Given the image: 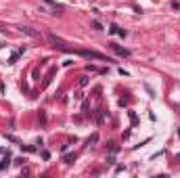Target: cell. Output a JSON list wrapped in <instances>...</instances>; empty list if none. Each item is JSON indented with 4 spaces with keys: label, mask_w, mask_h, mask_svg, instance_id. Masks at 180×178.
I'll list each match as a JSON object with an SVG mask.
<instances>
[{
    "label": "cell",
    "mask_w": 180,
    "mask_h": 178,
    "mask_svg": "<svg viewBox=\"0 0 180 178\" xmlns=\"http://www.w3.org/2000/svg\"><path fill=\"white\" fill-rule=\"evenodd\" d=\"M111 46V50H113L115 55H120V57H130L132 53L128 50V48H124V46H120V44H109Z\"/></svg>",
    "instance_id": "obj_1"
},
{
    "label": "cell",
    "mask_w": 180,
    "mask_h": 178,
    "mask_svg": "<svg viewBox=\"0 0 180 178\" xmlns=\"http://www.w3.org/2000/svg\"><path fill=\"white\" fill-rule=\"evenodd\" d=\"M19 32H23V34H27V36H32V38H36V36H38V32H36V30H32L30 25H21V27H19Z\"/></svg>",
    "instance_id": "obj_2"
},
{
    "label": "cell",
    "mask_w": 180,
    "mask_h": 178,
    "mask_svg": "<svg viewBox=\"0 0 180 178\" xmlns=\"http://www.w3.org/2000/svg\"><path fill=\"white\" fill-rule=\"evenodd\" d=\"M109 34H117V36L126 38V30H122V27H117V25H111V27H109Z\"/></svg>",
    "instance_id": "obj_3"
},
{
    "label": "cell",
    "mask_w": 180,
    "mask_h": 178,
    "mask_svg": "<svg viewBox=\"0 0 180 178\" xmlns=\"http://www.w3.org/2000/svg\"><path fill=\"white\" fill-rule=\"evenodd\" d=\"M23 53H25V46H23V48H19L17 53H13V55L9 57V63H15V61H17V59H19L21 55H23Z\"/></svg>",
    "instance_id": "obj_4"
},
{
    "label": "cell",
    "mask_w": 180,
    "mask_h": 178,
    "mask_svg": "<svg viewBox=\"0 0 180 178\" xmlns=\"http://www.w3.org/2000/svg\"><path fill=\"white\" fill-rule=\"evenodd\" d=\"M94 117H96V124H103V122H105V117H107V111H103V109H99Z\"/></svg>",
    "instance_id": "obj_5"
},
{
    "label": "cell",
    "mask_w": 180,
    "mask_h": 178,
    "mask_svg": "<svg viewBox=\"0 0 180 178\" xmlns=\"http://www.w3.org/2000/svg\"><path fill=\"white\" fill-rule=\"evenodd\" d=\"M109 151H111V153H117V151H120L117 143H109Z\"/></svg>",
    "instance_id": "obj_6"
},
{
    "label": "cell",
    "mask_w": 180,
    "mask_h": 178,
    "mask_svg": "<svg viewBox=\"0 0 180 178\" xmlns=\"http://www.w3.org/2000/svg\"><path fill=\"white\" fill-rule=\"evenodd\" d=\"M76 161V153L73 155H65V164H73Z\"/></svg>",
    "instance_id": "obj_7"
},
{
    "label": "cell",
    "mask_w": 180,
    "mask_h": 178,
    "mask_svg": "<svg viewBox=\"0 0 180 178\" xmlns=\"http://www.w3.org/2000/svg\"><path fill=\"white\" fill-rule=\"evenodd\" d=\"M130 122H132V124H138V117H136L134 111H130Z\"/></svg>",
    "instance_id": "obj_8"
},
{
    "label": "cell",
    "mask_w": 180,
    "mask_h": 178,
    "mask_svg": "<svg viewBox=\"0 0 180 178\" xmlns=\"http://www.w3.org/2000/svg\"><path fill=\"white\" fill-rule=\"evenodd\" d=\"M9 161H11V159H9V157H6V159H4V161H2V164H0V172H2V170H4V168H9Z\"/></svg>",
    "instance_id": "obj_9"
},
{
    "label": "cell",
    "mask_w": 180,
    "mask_h": 178,
    "mask_svg": "<svg viewBox=\"0 0 180 178\" xmlns=\"http://www.w3.org/2000/svg\"><path fill=\"white\" fill-rule=\"evenodd\" d=\"M96 141H99V134H92V138H90V141H88V145H94Z\"/></svg>",
    "instance_id": "obj_10"
},
{
    "label": "cell",
    "mask_w": 180,
    "mask_h": 178,
    "mask_svg": "<svg viewBox=\"0 0 180 178\" xmlns=\"http://www.w3.org/2000/svg\"><path fill=\"white\" fill-rule=\"evenodd\" d=\"M86 84H88V78L82 76V78H80V86H86Z\"/></svg>",
    "instance_id": "obj_11"
},
{
    "label": "cell",
    "mask_w": 180,
    "mask_h": 178,
    "mask_svg": "<svg viewBox=\"0 0 180 178\" xmlns=\"http://www.w3.org/2000/svg\"><path fill=\"white\" fill-rule=\"evenodd\" d=\"M92 27H94V30H103V25L99 23V21H92Z\"/></svg>",
    "instance_id": "obj_12"
},
{
    "label": "cell",
    "mask_w": 180,
    "mask_h": 178,
    "mask_svg": "<svg viewBox=\"0 0 180 178\" xmlns=\"http://www.w3.org/2000/svg\"><path fill=\"white\" fill-rule=\"evenodd\" d=\"M107 164H111V166L115 164V157H113V155H109V157H107Z\"/></svg>",
    "instance_id": "obj_13"
},
{
    "label": "cell",
    "mask_w": 180,
    "mask_h": 178,
    "mask_svg": "<svg viewBox=\"0 0 180 178\" xmlns=\"http://www.w3.org/2000/svg\"><path fill=\"white\" fill-rule=\"evenodd\" d=\"M178 136H180V130H178Z\"/></svg>",
    "instance_id": "obj_14"
},
{
    "label": "cell",
    "mask_w": 180,
    "mask_h": 178,
    "mask_svg": "<svg viewBox=\"0 0 180 178\" xmlns=\"http://www.w3.org/2000/svg\"><path fill=\"white\" fill-rule=\"evenodd\" d=\"M178 159H180V153H178Z\"/></svg>",
    "instance_id": "obj_15"
}]
</instances>
